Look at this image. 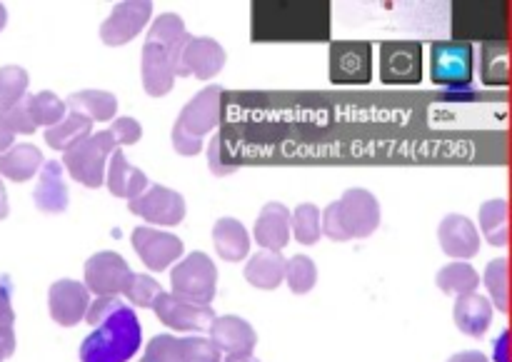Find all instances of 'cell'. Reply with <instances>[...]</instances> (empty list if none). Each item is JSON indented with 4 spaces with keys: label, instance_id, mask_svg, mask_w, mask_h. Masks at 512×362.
I'll use <instances>...</instances> for the list:
<instances>
[{
    "label": "cell",
    "instance_id": "cell-1",
    "mask_svg": "<svg viewBox=\"0 0 512 362\" xmlns=\"http://www.w3.org/2000/svg\"><path fill=\"white\" fill-rule=\"evenodd\" d=\"M188 30L183 18L175 13H163L150 25L148 40L143 45V88L153 98H163L173 90L175 78H180V55L188 43Z\"/></svg>",
    "mask_w": 512,
    "mask_h": 362
},
{
    "label": "cell",
    "instance_id": "cell-2",
    "mask_svg": "<svg viewBox=\"0 0 512 362\" xmlns=\"http://www.w3.org/2000/svg\"><path fill=\"white\" fill-rule=\"evenodd\" d=\"M143 345L138 315L120 305L80 345V362H128Z\"/></svg>",
    "mask_w": 512,
    "mask_h": 362
},
{
    "label": "cell",
    "instance_id": "cell-3",
    "mask_svg": "<svg viewBox=\"0 0 512 362\" xmlns=\"http://www.w3.org/2000/svg\"><path fill=\"white\" fill-rule=\"evenodd\" d=\"M220 98H223V88L208 85L185 105L173 125V148L180 155L190 158V155H198L203 150L205 135L213 133L220 120Z\"/></svg>",
    "mask_w": 512,
    "mask_h": 362
},
{
    "label": "cell",
    "instance_id": "cell-4",
    "mask_svg": "<svg viewBox=\"0 0 512 362\" xmlns=\"http://www.w3.org/2000/svg\"><path fill=\"white\" fill-rule=\"evenodd\" d=\"M118 140L110 130H100V133H90L88 138L80 140L70 150L63 153V168L68 170L70 178L78 180L85 188H100L105 183V168H108V158L118 150Z\"/></svg>",
    "mask_w": 512,
    "mask_h": 362
},
{
    "label": "cell",
    "instance_id": "cell-5",
    "mask_svg": "<svg viewBox=\"0 0 512 362\" xmlns=\"http://www.w3.org/2000/svg\"><path fill=\"white\" fill-rule=\"evenodd\" d=\"M475 75V50L465 43H435L430 48V78L435 85L460 93L468 90Z\"/></svg>",
    "mask_w": 512,
    "mask_h": 362
},
{
    "label": "cell",
    "instance_id": "cell-6",
    "mask_svg": "<svg viewBox=\"0 0 512 362\" xmlns=\"http://www.w3.org/2000/svg\"><path fill=\"white\" fill-rule=\"evenodd\" d=\"M173 295L190 300L198 305H210L215 298V285H218V268L205 253H193L180 260L170 273Z\"/></svg>",
    "mask_w": 512,
    "mask_h": 362
},
{
    "label": "cell",
    "instance_id": "cell-7",
    "mask_svg": "<svg viewBox=\"0 0 512 362\" xmlns=\"http://www.w3.org/2000/svg\"><path fill=\"white\" fill-rule=\"evenodd\" d=\"M335 213H338V223L348 240L368 238L380 225L378 198L363 188L345 190L343 198L335 203Z\"/></svg>",
    "mask_w": 512,
    "mask_h": 362
},
{
    "label": "cell",
    "instance_id": "cell-8",
    "mask_svg": "<svg viewBox=\"0 0 512 362\" xmlns=\"http://www.w3.org/2000/svg\"><path fill=\"white\" fill-rule=\"evenodd\" d=\"M150 15H153V3L148 0H123L100 25V40L110 48H120L143 33Z\"/></svg>",
    "mask_w": 512,
    "mask_h": 362
},
{
    "label": "cell",
    "instance_id": "cell-9",
    "mask_svg": "<svg viewBox=\"0 0 512 362\" xmlns=\"http://www.w3.org/2000/svg\"><path fill=\"white\" fill-rule=\"evenodd\" d=\"M153 310L160 318V323L178 330V333H203V330H210L215 320L210 305L190 303V300L178 298L173 293H160L155 298Z\"/></svg>",
    "mask_w": 512,
    "mask_h": 362
},
{
    "label": "cell",
    "instance_id": "cell-10",
    "mask_svg": "<svg viewBox=\"0 0 512 362\" xmlns=\"http://www.w3.org/2000/svg\"><path fill=\"white\" fill-rule=\"evenodd\" d=\"M130 213L150 225H178L185 218V198L165 185H148L145 193L128 203Z\"/></svg>",
    "mask_w": 512,
    "mask_h": 362
},
{
    "label": "cell",
    "instance_id": "cell-11",
    "mask_svg": "<svg viewBox=\"0 0 512 362\" xmlns=\"http://www.w3.org/2000/svg\"><path fill=\"white\" fill-rule=\"evenodd\" d=\"M133 270L118 253H98L85 263V288L98 298H118L125 293Z\"/></svg>",
    "mask_w": 512,
    "mask_h": 362
},
{
    "label": "cell",
    "instance_id": "cell-12",
    "mask_svg": "<svg viewBox=\"0 0 512 362\" xmlns=\"http://www.w3.org/2000/svg\"><path fill=\"white\" fill-rule=\"evenodd\" d=\"M380 78L383 83H420L423 48L418 43H385L380 48Z\"/></svg>",
    "mask_w": 512,
    "mask_h": 362
},
{
    "label": "cell",
    "instance_id": "cell-13",
    "mask_svg": "<svg viewBox=\"0 0 512 362\" xmlns=\"http://www.w3.org/2000/svg\"><path fill=\"white\" fill-rule=\"evenodd\" d=\"M133 248L145 263V268L155 270V273H163V270H168V265L180 260V255H183V240L175 238L173 233L145 228L143 225V228L133 230Z\"/></svg>",
    "mask_w": 512,
    "mask_h": 362
},
{
    "label": "cell",
    "instance_id": "cell-14",
    "mask_svg": "<svg viewBox=\"0 0 512 362\" xmlns=\"http://www.w3.org/2000/svg\"><path fill=\"white\" fill-rule=\"evenodd\" d=\"M90 305V293L83 283L75 280H58L48 290V310L50 318L63 328H73L85 318V310Z\"/></svg>",
    "mask_w": 512,
    "mask_h": 362
},
{
    "label": "cell",
    "instance_id": "cell-15",
    "mask_svg": "<svg viewBox=\"0 0 512 362\" xmlns=\"http://www.w3.org/2000/svg\"><path fill=\"white\" fill-rule=\"evenodd\" d=\"M223 65L225 50L218 40L205 38V35H198V38L190 35L183 48V55H180V78L195 75L200 80H210L223 70Z\"/></svg>",
    "mask_w": 512,
    "mask_h": 362
},
{
    "label": "cell",
    "instance_id": "cell-16",
    "mask_svg": "<svg viewBox=\"0 0 512 362\" xmlns=\"http://www.w3.org/2000/svg\"><path fill=\"white\" fill-rule=\"evenodd\" d=\"M330 80L335 83H368L370 45L340 43L330 50Z\"/></svg>",
    "mask_w": 512,
    "mask_h": 362
},
{
    "label": "cell",
    "instance_id": "cell-17",
    "mask_svg": "<svg viewBox=\"0 0 512 362\" xmlns=\"http://www.w3.org/2000/svg\"><path fill=\"white\" fill-rule=\"evenodd\" d=\"M210 343L215 345L218 353L225 355H253L258 335H255L253 325L245 323L243 318L225 315V318H215L210 325Z\"/></svg>",
    "mask_w": 512,
    "mask_h": 362
},
{
    "label": "cell",
    "instance_id": "cell-18",
    "mask_svg": "<svg viewBox=\"0 0 512 362\" xmlns=\"http://www.w3.org/2000/svg\"><path fill=\"white\" fill-rule=\"evenodd\" d=\"M440 245H443L445 253L450 258L468 260L473 255H478L480 250V233L473 225V220L465 218V215H448V218L440 223L438 230Z\"/></svg>",
    "mask_w": 512,
    "mask_h": 362
},
{
    "label": "cell",
    "instance_id": "cell-19",
    "mask_svg": "<svg viewBox=\"0 0 512 362\" xmlns=\"http://www.w3.org/2000/svg\"><path fill=\"white\" fill-rule=\"evenodd\" d=\"M105 185H108L110 193L115 198H123V200H135L140 193H145L148 188V178H145L143 170H138L135 165L128 163V158L123 155V150H115L110 155V163L105 168Z\"/></svg>",
    "mask_w": 512,
    "mask_h": 362
},
{
    "label": "cell",
    "instance_id": "cell-20",
    "mask_svg": "<svg viewBox=\"0 0 512 362\" xmlns=\"http://www.w3.org/2000/svg\"><path fill=\"white\" fill-rule=\"evenodd\" d=\"M33 200L38 205V210L50 215H58L68 208V188H65L63 180V165L50 160V163H43L40 168L38 185L33 190Z\"/></svg>",
    "mask_w": 512,
    "mask_h": 362
},
{
    "label": "cell",
    "instance_id": "cell-21",
    "mask_svg": "<svg viewBox=\"0 0 512 362\" xmlns=\"http://www.w3.org/2000/svg\"><path fill=\"white\" fill-rule=\"evenodd\" d=\"M255 240L263 250L280 253L290 240V210L280 203L265 205L255 223Z\"/></svg>",
    "mask_w": 512,
    "mask_h": 362
},
{
    "label": "cell",
    "instance_id": "cell-22",
    "mask_svg": "<svg viewBox=\"0 0 512 362\" xmlns=\"http://www.w3.org/2000/svg\"><path fill=\"white\" fill-rule=\"evenodd\" d=\"M43 153L33 143H18L0 155V175L13 183H25L43 168Z\"/></svg>",
    "mask_w": 512,
    "mask_h": 362
},
{
    "label": "cell",
    "instance_id": "cell-23",
    "mask_svg": "<svg viewBox=\"0 0 512 362\" xmlns=\"http://www.w3.org/2000/svg\"><path fill=\"white\" fill-rule=\"evenodd\" d=\"M215 253L228 263H240L250 253V235L235 218H220L213 228Z\"/></svg>",
    "mask_w": 512,
    "mask_h": 362
},
{
    "label": "cell",
    "instance_id": "cell-24",
    "mask_svg": "<svg viewBox=\"0 0 512 362\" xmlns=\"http://www.w3.org/2000/svg\"><path fill=\"white\" fill-rule=\"evenodd\" d=\"M65 110L75 115H83L90 123L98 120V123H108L118 113V98L108 90H80L73 93L65 100Z\"/></svg>",
    "mask_w": 512,
    "mask_h": 362
},
{
    "label": "cell",
    "instance_id": "cell-25",
    "mask_svg": "<svg viewBox=\"0 0 512 362\" xmlns=\"http://www.w3.org/2000/svg\"><path fill=\"white\" fill-rule=\"evenodd\" d=\"M455 323H458V328L465 335L480 338V335L488 333L490 323H493V305H490L488 298L478 293L463 295L455 303Z\"/></svg>",
    "mask_w": 512,
    "mask_h": 362
},
{
    "label": "cell",
    "instance_id": "cell-26",
    "mask_svg": "<svg viewBox=\"0 0 512 362\" xmlns=\"http://www.w3.org/2000/svg\"><path fill=\"white\" fill-rule=\"evenodd\" d=\"M245 280L258 290H275L285 280V258L273 250H260L245 265Z\"/></svg>",
    "mask_w": 512,
    "mask_h": 362
},
{
    "label": "cell",
    "instance_id": "cell-27",
    "mask_svg": "<svg viewBox=\"0 0 512 362\" xmlns=\"http://www.w3.org/2000/svg\"><path fill=\"white\" fill-rule=\"evenodd\" d=\"M93 133V123L83 115L75 113H65V118L60 123H55L53 128L45 130V143L50 145L53 150H70L73 145H78L80 140L88 138Z\"/></svg>",
    "mask_w": 512,
    "mask_h": 362
},
{
    "label": "cell",
    "instance_id": "cell-28",
    "mask_svg": "<svg viewBox=\"0 0 512 362\" xmlns=\"http://www.w3.org/2000/svg\"><path fill=\"white\" fill-rule=\"evenodd\" d=\"M478 285H480V275L475 273L473 265L463 263V260H460V263L445 265V268L438 273V288L448 295H458V298H463V295L478 293Z\"/></svg>",
    "mask_w": 512,
    "mask_h": 362
},
{
    "label": "cell",
    "instance_id": "cell-29",
    "mask_svg": "<svg viewBox=\"0 0 512 362\" xmlns=\"http://www.w3.org/2000/svg\"><path fill=\"white\" fill-rule=\"evenodd\" d=\"M480 228H483V235L490 245L505 248L508 245V203L500 198L488 200L480 208Z\"/></svg>",
    "mask_w": 512,
    "mask_h": 362
},
{
    "label": "cell",
    "instance_id": "cell-30",
    "mask_svg": "<svg viewBox=\"0 0 512 362\" xmlns=\"http://www.w3.org/2000/svg\"><path fill=\"white\" fill-rule=\"evenodd\" d=\"M25 95H28V73L20 65L0 68V115L18 105Z\"/></svg>",
    "mask_w": 512,
    "mask_h": 362
},
{
    "label": "cell",
    "instance_id": "cell-31",
    "mask_svg": "<svg viewBox=\"0 0 512 362\" xmlns=\"http://www.w3.org/2000/svg\"><path fill=\"white\" fill-rule=\"evenodd\" d=\"M290 230H293L295 240L300 245H315L323 235V230H320V210L310 203L298 205L295 213H290Z\"/></svg>",
    "mask_w": 512,
    "mask_h": 362
},
{
    "label": "cell",
    "instance_id": "cell-32",
    "mask_svg": "<svg viewBox=\"0 0 512 362\" xmlns=\"http://www.w3.org/2000/svg\"><path fill=\"white\" fill-rule=\"evenodd\" d=\"M28 108L30 115H33L35 125H45V130L53 128L55 123L65 118V100H60L58 95L50 93V90H43L38 95H28Z\"/></svg>",
    "mask_w": 512,
    "mask_h": 362
},
{
    "label": "cell",
    "instance_id": "cell-33",
    "mask_svg": "<svg viewBox=\"0 0 512 362\" xmlns=\"http://www.w3.org/2000/svg\"><path fill=\"white\" fill-rule=\"evenodd\" d=\"M145 360L148 362H193L190 358L188 338L178 340L173 335H158L145 348Z\"/></svg>",
    "mask_w": 512,
    "mask_h": 362
},
{
    "label": "cell",
    "instance_id": "cell-34",
    "mask_svg": "<svg viewBox=\"0 0 512 362\" xmlns=\"http://www.w3.org/2000/svg\"><path fill=\"white\" fill-rule=\"evenodd\" d=\"M285 283H288V288L293 293H310L315 288V283H318V268L305 255H295V258L285 260Z\"/></svg>",
    "mask_w": 512,
    "mask_h": 362
},
{
    "label": "cell",
    "instance_id": "cell-35",
    "mask_svg": "<svg viewBox=\"0 0 512 362\" xmlns=\"http://www.w3.org/2000/svg\"><path fill=\"white\" fill-rule=\"evenodd\" d=\"M485 288L493 295V305H498L500 313L508 310V260L500 258L488 263L485 268Z\"/></svg>",
    "mask_w": 512,
    "mask_h": 362
},
{
    "label": "cell",
    "instance_id": "cell-36",
    "mask_svg": "<svg viewBox=\"0 0 512 362\" xmlns=\"http://www.w3.org/2000/svg\"><path fill=\"white\" fill-rule=\"evenodd\" d=\"M163 293L160 290V285L155 283L153 278H148V275H130L128 285H125V298L130 300L133 305H138V308H153L155 298Z\"/></svg>",
    "mask_w": 512,
    "mask_h": 362
},
{
    "label": "cell",
    "instance_id": "cell-37",
    "mask_svg": "<svg viewBox=\"0 0 512 362\" xmlns=\"http://www.w3.org/2000/svg\"><path fill=\"white\" fill-rule=\"evenodd\" d=\"M5 120H8L10 130H13L15 135H30L38 130V125H35L33 115H30V108H28V95H25L23 100H20L18 105H13V108L5 113Z\"/></svg>",
    "mask_w": 512,
    "mask_h": 362
},
{
    "label": "cell",
    "instance_id": "cell-38",
    "mask_svg": "<svg viewBox=\"0 0 512 362\" xmlns=\"http://www.w3.org/2000/svg\"><path fill=\"white\" fill-rule=\"evenodd\" d=\"M115 135L118 145H133L143 138V128L135 118H115L113 128H108Z\"/></svg>",
    "mask_w": 512,
    "mask_h": 362
},
{
    "label": "cell",
    "instance_id": "cell-39",
    "mask_svg": "<svg viewBox=\"0 0 512 362\" xmlns=\"http://www.w3.org/2000/svg\"><path fill=\"white\" fill-rule=\"evenodd\" d=\"M120 300L118 298H95L93 303L88 305V310H85V323L88 325H95V328H98L100 323H103L105 318H108L110 313H113V310H118L120 308Z\"/></svg>",
    "mask_w": 512,
    "mask_h": 362
},
{
    "label": "cell",
    "instance_id": "cell-40",
    "mask_svg": "<svg viewBox=\"0 0 512 362\" xmlns=\"http://www.w3.org/2000/svg\"><path fill=\"white\" fill-rule=\"evenodd\" d=\"M208 165H210V173L213 175H230L235 168H228L223 160V155H220V138L215 135L213 140L208 143Z\"/></svg>",
    "mask_w": 512,
    "mask_h": 362
},
{
    "label": "cell",
    "instance_id": "cell-41",
    "mask_svg": "<svg viewBox=\"0 0 512 362\" xmlns=\"http://www.w3.org/2000/svg\"><path fill=\"white\" fill-rule=\"evenodd\" d=\"M13 305H10L8 285L0 283V325H13Z\"/></svg>",
    "mask_w": 512,
    "mask_h": 362
},
{
    "label": "cell",
    "instance_id": "cell-42",
    "mask_svg": "<svg viewBox=\"0 0 512 362\" xmlns=\"http://www.w3.org/2000/svg\"><path fill=\"white\" fill-rule=\"evenodd\" d=\"M13 350H15L13 328H10V325H0V362H3V358H8V355H13Z\"/></svg>",
    "mask_w": 512,
    "mask_h": 362
},
{
    "label": "cell",
    "instance_id": "cell-43",
    "mask_svg": "<svg viewBox=\"0 0 512 362\" xmlns=\"http://www.w3.org/2000/svg\"><path fill=\"white\" fill-rule=\"evenodd\" d=\"M13 140H15V133L10 130L8 120H5V115H0V155L5 153V150L13 148Z\"/></svg>",
    "mask_w": 512,
    "mask_h": 362
},
{
    "label": "cell",
    "instance_id": "cell-44",
    "mask_svg": "<svg viewBox=\"0 0 512 362\" xmlns=\"http://www.w3.org/2000/svg\"><path fill=\"white\" fill-rule=\"evenodd\" d=\"M508 350H510V333H503L498 338V343H495V362H510L508 358Z\"/></svg>",
    "mask_w": 512,
    "mask_h": 362
},
{
    "label": "cell",
    "instance_id": "cell-45",
    "mask_svg": "<svg viewBox=\"0 0 512 362\" xmlns=\"http://www.w3.org/2000/svg\"><path fill=\"white\" fill-rule=\"evenodd\" d=\"M448 362H490L483 353H458L453 355Z\"/></svg>",
    "mask_w": 512,
    "mask_h": 362
},
{
    "label": "cell",
    "instance_id": "cell-46",
    "mask_svg": "<svg viewBox=\"0 0 512 362\" xmlns=\"http://www.w3.org/2000/svg\"><path fill=\"white\" fill-rule=\"evenodd\" d=\"M8 195H5V188H3V183H0V220L5 218V215H8Z\"/></svg>",
    "mask_w": 512,
    "mask_h": 362
},
{
    "label": "cell",
    "instance_id": "cell-47",
    "mask_svg": "<svg viewBox=\"0 0 512 362\" xmlns=\"http://www.w3.org/2000/svg\"><path fill=\"white\" fill-rule=\"evenodd\" d=\"M223 362H260V360L253 358V355H225Z\"/></svg>",
    "mask_w": 512,
    "mask_h": 362
},
{
    "label": "cell",
    "instance_id": "cell-48",
    "mask_svg": "<svg viewBox=\"0 0 512 362\" xmlns=\"http://www.w3.org/2000/svg\"><path fill=\"white\" fill-rule=\"evenodd\" d=\"M5 23H8V10H5V5L0 3V30L5 28Z\"/></svg>",
    "mask_w": 512,
    "mask_h": 362
},
{
    "label": "cell",
    "instance_id": "cell-49",
    "mask_svg": "<svg viewBox=\"0 0 512 362\" xmlns=\"http://www.w3.org/2000/svg\"><path fill=\"white\" fill-rule=\"evenodd\" d=\"M140 362H148V360H145V358H143V360H140Z\"/></svg>",
    "mask_w": 512,
    "mask_h": 362
}]
</instances>
